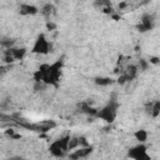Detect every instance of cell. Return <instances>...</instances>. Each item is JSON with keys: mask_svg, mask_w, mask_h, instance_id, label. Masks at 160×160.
Returning a JSON list of instances; mask_svg holds the SVG:
<instances>
[{"mask_svg": "<svg viewBox=\"0 0 160 160\" xmlns=\"http://www.w3.org/2000/svg\"><path fill=\"white\" fill-rule=\"evenodd\" d=\"M60 69H61V61H56L52 65H49L41 81H44L45 84H56L60 78Z\"/></svg>", "mask_w": 160, "mask_h": 160, "instance_id": "6da1fadb", "label": "cell"}, {"mask_svg": "<svg viewBox=\"0 0 160 160\" xmlns=\"http://www.w3.org/2000/svg\"><path fill=\"white\" fill-rule=\"evenodd\" d=\"M50 51V44H49V40L46 39V36L44 34H40L34 45H32V49H31V52L32 54H39V55H46L49 54Z\"/></svg>", "mask_w": 160, "mask_h": 160, "instance_id": "7a4b0ae2", "label": "cell"}, {"mask_svg": "<svg viewBox=\"0 0 160 160\" xmlns=\"http://www.w3.org/2000/svg\"><path fill=\"white\" fill-rule=\"evenodd\" d=\"M96 115L106 122H112L115 116H116V105L115 104H109L105 108H102L100 111H98Z\"/></svg>", "mask_w": 160, "mask_h": 160, "instance_id": "3957f363", "label": "cell"}, {"mask_svg": "<svg viewBox=\"0 0 160 160\" xmlns=\"http://www.w3.org/2000/svg\"><path fill=\"white\" fill-rule=\"evenodd\" d=\"M129 156L134 160H144V159H150V156L146 152V146L144 145V142H140L138 146L132 148L129 151Z\"/></svg>", "mask_w": 160, "mask_h": 160, "instance_id": "277c9868", "label": "cell"}, {"mask_svg": "<svg viewBox=\"0 0 160 160\" xmlns=\"http://www.w3.org/2000/svg\"><path fill=\"white\" fill-rule=\"evenodd\" d=\"M49 150H50V152H51L54 156H64V154H65V151H66V150L64 149V146L61 145L60 139H59V140H55L54 142H51Z\"/></svg>", "mask_w": 160, "mask_h": 160, "instance_id": "5b68a950", "label": "cell"}, {"mask_svg": "<svg viewBox=\"0 0 160 160\" xmlns=\"http://www.w3.org/2000/svg\"><path fill=\"white\" fill-rule=\"evenodd\" d=\"M91 150H92V148L91 146H84V148H80V149H78V150H75L71 155H70V158L71 159H80V158H86L90 152H91Z\"/></svg>", "mask_w": 160, "mask_h": 160, "instance_id": "8992f818", "label": "cell"}, {"mask_svg": "<svg viewBox=\"0 0 160 160\" xmlns=\"http://www.w3.org/2000/svg\"><path fill=\"white\" fill-rule=\"evenodd\" d=\"M38 12H39V10H38V8L34 6V5L22 4V5L20 6V14H21V15L28 16V15H35V14H38Z\"/></svg>", "mask_w": 160, "mask_h": 160, "instance_id": "52a82bcc", "label": "cell"}, {"mask_svg": "<svg viewBox=\"0 0 160 160\" xmlns=\"http://www.w3.org/2000/svg\"><path fill=\"white\" fill-rule=\"evenodd\" d=\"M134 138L139 141V142H145L148 140V131L144 130V129H140V130H136L134 132Z\"/></svg>", "mask_w": 160, "mask_h": 160, "instance_id": "ba28073f", "label": "cell"}, {"mask_svg": "<svg viewBox=\"0 0 160 160\" xmlns=\"http://www.w3.org/2000/svg\"><path fill=\"white\" fill-rule=\"evenodd\" d=\"M159 114H160V101L156 100V101H154V102L151 104V106H150V115H151L152 118H158Z\"/></svg>", "mask_w": 160, "mask_h": 160, "instance_id": "9c48e42d", "label": "cell"}, {"mask_svg": "<svg viewBox=\"0 0 160 160\" xmlns=\"http://www.w3.org/2000/svg\"><path fill=\"white\" fill-rule=\"evenodd\" d=\"M136 72H138V68L135 65H130V66H128V70L125 71L124 75L126 76V80H131V79L135 78Z\"/></svg>", "mask_w": 160, "mask_h": 160, "instance_id": "30bf717a", "label": "cell"}, {"mask_svg": "<svg viewBox=\"0 0 160 160\" xmlns=\"http://www.w3.org/2000/svg\"><path fill=\"white\" fill-rule=\"evenodd\" d=\"M11 54H12L15 60H21L25 56L26 50L25 49H11Z\"/></svg>", "mask_w": 160, "mask_h": 160, "instance_id": "8fae6325", "label": "cell"}, {"mask_svg": "<svg viewBox=\"0 0 160 160\" xmlns=\"http://www.w3.org/2000/svg\"><path fill=\"white\" fill-rule=\"evenodd\" d=\"M80 144H79V139H76V138H70L69 139V144H68V150H74V149H76L78 146H79Z\"/></svg>", "mask_w": 160, "mask_h": 160, "instance_id": "7c38bea8", "label": "cell"}, {"mask_svg": "<svg viewBox=\"0 0 160 160\" xmlns=\"http://www.w3.org/2000/svg\"><path fill=\"white\" fill-rule=\"evenodd\" d=\"M95 82H96L98 85L106 86V85H110L112 81H111V79H109V78H98V79L95 80Z\"/></svg>", "mask_w": 160, "mask_h": 160, "instance_id": "4fadbf2b", "label": "cell"}, {"mask_svg": "<svg viewBox=\"0 0 160 160\" xmlns=\"http://www.w3.org/2000/svg\"><path fill=\"white\" fill-rule=\"evenodd\" d=\"M51 9H52V6H51L50 4H46V5L44 6V9L41 10V12H42L45 16H49V15L51 14Z\"/></svg>", "mask_w": 160, "mask_h": 160, "instance_id": "5bb4252c", "label": "cell"}, {"mask_svg": "<svg viewBox=\"0 0 160 160\" xmlns=\"http://www.w3.org/2000/svg\"><path fill=\"white\" fill-rule=\"evenodd\" d=\"M150 64H154V65H158L159 62H160V59H159V56H150Z\"/></svg>", "mask_w": 160, "mask_h": 160, "instance_id": "9a60e30c", "label": "cell"}, {"mask_svg": "<svg viewBox=\"0 0 160 160\" xmlns=\"http://www.w3.org/2000/svg\"><path fill=\"white\" fill-rule=\"evenodd\" d=\"M140 65H141V68H142V70H145V69L148 68V62H146L145 60H140Z\"/></svg>", "mask_w": 160, "mask_h": 160, "instance_id": "2e32d148", "label": "cell"}, {"mask_svg": "<svg viewBox=\"0 0 160 160\" xmlns=\"http://www.w3.org/2000/svg\"><path fill=\"white\" fill-rule=\"evenodd\" d=\"M5 132H6V135H10V136L12 138V135L15 134V130H14V129H8Z\"/></svg>", "mask_w": 160, "mask_h": 160, "instance_id": "e0dca14e", "label": "cell"}, {"mask_svg": "<svg viewBox=\"0 0 160 160\" xmlns=\"http://www.w3.org/2000/svg\"><path fill=\"white\" fill-rule=\"evenodd\" d=\"M46 28H48L49 30H54V29H55V24H52V22H48V24H46Z\"/></svg>", "mask_w": 160, "mask_h": 160, "instance_id": "ac0fdd59", "label": "cell"}, {"mask_svg": "<svg viewBox=\"0 0 160 160\" xmlns=\"http://www.w3.org/2000/svg\"><path fill=\"white\" fill-rule=\"evenodd\" d=\"M126 6V2H121V4H119V9H124Z\"/></svg>", "mask_w": 160, "mask_h": 160, "instance_id": "d6986e66", "label": "cell"}, {"mask_svg": "<svg viewBox=\"0 0 160 160\" xmlns=\"http://www.w3.org/2000/svg\"><path fill=\"white\" fill-rule=\"evenodd\" d=\"M111 16H112V19H114V20H120V18H119L118 15H115V14H112Z\"/></svg>", "mask_w": 160, "mask_h": 160, "instance_id": "ffe728a7", "label": "cell"}]
</instances>
